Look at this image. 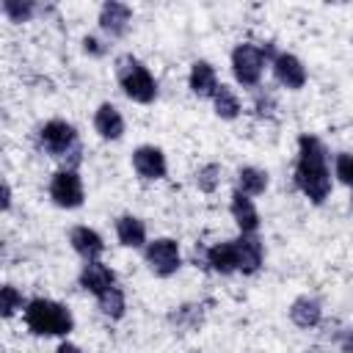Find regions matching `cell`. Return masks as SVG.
<instances>
[{"instance_id": "cell-1", "label": "cell", "mask_w": 353, "mask_h": 353, "mask_svg": "<svg viewBox=\"0 0 353 353\" xmlns=\"http://www.w3.org/2000/svg\"><path fill=\"white\" fill-rule=\"evenodd\" d=\"M295 185L314 204H323L331 193V176H328V165H325V146L314 135H301L298 138Z\"/></svg>"}, {"instance_id": "cell-2", "label": "cell", "mask_w": 353, "mask_h": 353, "mask_svg": "<svg viewBox=\"0 0 353 353\" xmlns=\"http://www.w3.org/2000/svg\"><path fill=\"white\" fill-rule=\"evenodd\" d=\"M25 323L36 336H66L74 325L72 312L63 303H55L47 298H36L28 303Z\"/></svg>"}, {"instance_id": "cell-3", "label": "cell", "mask_w": 353, "mask_h": 353, "mask_svg": "<svg viewBox=\"0 0 353 353\" xmlns=\"http://www.w3.org/2000/svg\"><path fill=\"white\" fill-rule=\"evenodd\" d=\"M116 74H119V83L124 88V94L132 99V102H141V105H149L154 97H157V83L154 77L149 74V69L132 58V55H121L116 61Z\"/></svg>"}, {"instance_id": "cell-4", "label": "cell", "mask_w": 353, "mask_h": 353, "mask_svg": "<svg viewBox=\"0 0 353 353\" xmlns=\"http://www.w3.org/2000/svg\"><path fill=\"white\" fill-rule=\"evenodd\" d=\"M262 66H265V52L254 44H237L232 52V72L234 80L240 85H256L262 77Z\"/></svg>"}, {"instance_id": "cell-5", "label": "cell", "mask_w": 353, "mask_h": 353, "mask_svg": "<svg viewBox=\"0 0 353 353\" xmlns=\"http://www.w3.org/2000/svg\"><path fill=\"white\" fill-rule=\"evenodd\" d=\"M146 262L152 268L154 276H174L182 265V256H179V245L176 240L171 237H160V240H152L146 245Z\"/></svg>"}, {"instance_id": "cell-6", "label": "cell", "mask_w": 353, "mask_h": 353, "mask_svg": "<svg viewBox=\"0 0 353 353\" xmlns=\"http://www.w3.org/2000/svg\"><path fill=\"white\" fill-rule=\"evenodd\" d=\"M39 138H41L44 152L52 154V157H66V154L77 146V132H74V127H72L69 121H61V119L47 121V124L41 127Z\"/></svg>"}, {"instance_id": "cell-7", "label": "cell", "mask_w": 353, "mask_h": 353, "mask_svg": "<svg viewBox=\"0 0 353 353\" xmlns=\"http://www.w3.org/2000/svg\"><path fill=\"white\" fill-rule=\"evenodd\" d=\"M50 199L63 207V210H74L83 204V182L80 176L74 174V168H63L52 176L50 182Z\"/></svg>"}, {"instance_id": "cell-8", "label": "cell", "mask_w": 353, "mask_h": 353, "mask_svg": "<svg viewBox=\"0 0 353 353\" xmlns=\"http://www.w3.org/2000/svg\"><path fill=\"white\" fill-rule=\"evenodd\" d=\"M132 168L143 179H160L165 176V154L157 146H138L132 152Z\"/></svg>"}, {"instance_id": "cell-9", "label": "cell", "mask_w": 353, "mask_h": 353, "mask_svg": "<svg viewBox=\"0 0 353 353\" xmlns=\"http://www.w3.org/2000/svg\"><path fill=\"white\" fill-rule=\"evenodd\" d=\"M273 72H276V80H279L284 88L298 91V88H303V83H306V69H303V63H301L295 55H290V52H281V55L273 58Z\"/></svg>"}, {"instance_id": "cell-10", "label": "cell", "mask_w": 353, "mask_h": 353, "mask_svg": "<svg viewBox=\"0 0 353 353\" xmlns=\"http://www.w3.org/2000/svg\"><path fill=\"white\" fill-rule=\"evenodd\" d=\"M80 287L88 290V292H94V295H102L105 290L116 287V273L108 265L97 262V259L94 262H85V268L80 270Z\"/></svg>"}, {"instance_id": "cell-11", "label": "cell", "mask_w": 353, "mask_h": 353, "mask_svg": "<svg viewBox=\"0 0 353 353\" xmlns=\"http://www.w3.org/2000/svg\"><path fill=\"white\" fill-rule=\"evenodd\" d=\"M130 19H132V11L124 3H105L99 8V28L110 36H124L130 28Z\"/></svg>"}, {"instance_id": "cell-12", "label": "cell", "mask_w": 353, "mask_h": 353, "mask_svg": "<svg viewBox=\"0 0 353 353\" xmlns=\"http://www.w3.org/2000/svg\"><path fill=\"white\" fill-rule=\"evenodd\" d=\"M229 210H232V218H234V223L240 226L243 234H254V232H256V226H259V212H256L254 201H251L243 190H234V193H232Z\"/></svg>"}, {"instance_id": "cell-13", "label": "cell", "mask_w": 353, "mask_h": 353, "mask_svg": "<svg viewBox=\"0 0 353 353\" xmlns=\"http://www.w3.org/2000/svg\"><path fill=\"white\" fill-rule=\"evenodd\" d=\"M234 248H237V270L245 276L256 273L262 265V243L254 234H240L234 240Z\"/></svg>"}, {"instance_id": "cell-14", "label": "cell", "mask_w": 353, "mask_h": 353, "mask_svg": "<svg viewBox=\"0 0 353 353\" xmlns=\"http://www.w3.org/2000/svg\"><path fill=\"white\" fill-rule=\"evenodd\" d=\"M94 130H97L105 141H119V138L124 135V119H121V113H119L110 102H105V105H99V110L94 113Z\"/></svg>"}, {"instance_id": "cell-15", "label": "cell", "mask_w": 353, "mask_h": 353, "mask_svg": "<svg viewBox=\"0 0 353 353\" xmlns=\"http://www.w3.org/2000/svg\"><path fill=\"white\" fill-rule=\"evenodd\" d=\"M69 243H72V248H74L85 262H94V259L105 251L102 237H99L94 229H88V226H74L72 234H69Z\"/></svg>"}, {"instance_id": "cell-16", "label": "cell", "mask_w": 353, "mask_h": 353, "mask_svg": "<svg viewBox=\"0 0 353 353\" xmlns=\"http://www.w3.org/2000/svg\"><path fill=\"white\" fill-rule=\"evenodd\" d=\"M190 91L196 94V97H215V91H218V77H215V69L207 63V61H196L193 66H190Z\"/></svg>"}, {"instance_id": "cell-17", "label": "cell", "mask_w": 353, "mask_h": 353, "mask_svg": "<svg viewBox=\"0 0 353 353\" xmlns=\"http://www.w3.org/2000/svg\"><path fill=\"white\" fill-rule=\"evenodd\" d=\"M116 234H119V243L127 248H141L146 243V226L135 215H121L116 221Z\"/></svg>"}, {"instance_id": "cell-18", "label": "cell", "mask_w": 353, "mask_h": 353, "mask_svg": "<svg viewBox=\"0 0 353 353\" xmlns=\"http://www.w3.org/2000/svg\"><path fill=\"white\" fill-rule=\"evenodd\" d=\"M207 265L215 270V273H234L237 270V248H234V240L229 243H215L210 251H207Z\"/></svg>"}, {"instance_id": "cell-19", "label": "cell", "mask_w": 353, "mask_h": 353, "mask_svg": "<svg viewBox=\"0 0 353 353\" xmlns=\"http://www.w3.org/2000/svg\"><path fill=\"white\" fill-rule=\"evenodd\" d=\"M320 317H323V309H320V303L314 298H298L290 306V320L298 328H314L320 323Z\"/></svg>"}, {"instance_id": "cell-20", "label": "cell", "mask_w": 353, "mask_h": 353, "mask_svg": "<svg viewBox=\"0 0 353 353\" xmlns=\"http://www.w3.org/2000/svg\"><path fill=\"white\" fill-rule=\"evenodd\" d=\"M237 185H240V190H243L245 196H259V193H265V188H268V174L259 171V168H254V165H245V168H240V174H237Z\"/></svg>"}, {"instance_id": "cell-21", "label": "cell", "mask_w": 353, "mask_h": 353, "mask_svg": "<svg viewBox=\"0 0 353 353\" xmlns=\"http://www.w3.org/2000/svg\"><path fill=\"white\" fill-rule=\"evenodd\" d=\"M212 105H215V113H218L221 119H226V121L237 119V113H240V99L232 94L229 85H218V91H215V97H212Z\"/></svg>"}, {"instance_id": "cell-22", "label": "cell", "mask_w": 353, "mask_h": 353, "mask_svg": "<svg viewBox=\"0 0 353 353\" xmlns=\"http://www.w3.org/2000/svg\"><path fill=\"white\" fill-rule=\"evenodd\" d=\"M97 301H99V309H102V314H108V317H113V320L124 317V309H127V303H124V292H121L119 287H110V290H105L102 295H97Z\"/></svg>"}, {"instance_id": "cell-23", "label": "cell", "mask_w": 353, "mask_h": 353, "mask_svg": "<svg viewBox=\"0 0 353 353\" xmlns=\"http://www.w3.org/2000/svg\"><path fill=\"white\" fill-rule=\"evenodd\" d=\"M0 8H3V14L11 19V22H28L30 17H33V3H22V0H3L0 3Z\"/></svg>"}, {"instance_id": "cell-24", "label": "cell", "mask_w": 353, "mask_h": 353, "mask_svg": "<svg viewBox=\"0 0 353 353\" xmlns=\"http://www.w3.org/2000/svg\"><path fill=\"white\" fill-rule=\"evenodd\" d=\"M218 182H221V165H218V163H207L204 168H199V174H196L199 190L212 193V190L218 188Z\"/></svg>"}, {"instance_id": "cell-25", "label": "cell", "mask_w": 353, "mask_h": 353, "mask_svg": "<svg viewBox=\"0 0 353 353\" xmlns=\"http://www.w3.org/2000/svg\"><path fill=\"white\" fill-rule=\"evenodd\" d=\"M17 309H22V295L17 292V287L6 284L0 290V312H3V317H11Z\"/></svg>"}, {"instance_id": "cell-26", "label": "cell", "mask_w": 353, "mask_h": 353, "mask_svg": "<svg viewBox=\"0 0 353 353\" xmlns=\"http://www.w3.org/2000/svg\"><path fill=\"white\" fill-rule=\"evenodd\" d=\"M336 176L342 185H347L353 190V154H336Z\"/></svg>"}, {"instance_id": "cell-27", "label": "cell", "mask_w": 353, "mask_h": 353, "mask_svg": "<svg viewBox=\"0 0 353 353\" xmlns=\"http://www.w3.org/2000/svg\"><path fill=\"white\" fill-rule=\"evenodd\" d=\"M83 50L91 52V55H102V52H105V47L99 44L97 36H85V39H83Z\"/></svg>"}, {"instance_id": "cell-28", "label": "cell", "mask_w": 353, "mask_h": 353, "mask_svg": "<svg viewBox=\"0 0 353 353\" xmlns=\"http://www.w3.org/2000/svg\"><path fill=\"white\" fill-rule=\"evenodd\" d=\"M55 353H83L77 345H72V342H61L58 347H55Z\"/></svg>"}, {"instance_id": "cell-29", "label": "cell", "mask_w": 353, "mask_h": 353, "mask_svg": "<svg viewBox=\"0 0 353 353\" xmlns=\"http://www.w3.org/2000/svg\"><path fill=\"white\" fill-rule=\"evenodd\" d=\"M0 207H3V210L11 207V188H8V182H3V201H0Z\"/></svg>"}, {"instance_id": "cell-30", "label": "cell", "mask_w": 353, "mask_h": 353, "mask_svg": "<svg viewBox=\"0 0 353 353\" xmlns=\"http://www.w3.org/2000/svg\"><path fill=\"white\" fill-rule=\"evenodd\" d=\"M342 353H353V331L342 339Z\"/></svg>"}]
</instances>
